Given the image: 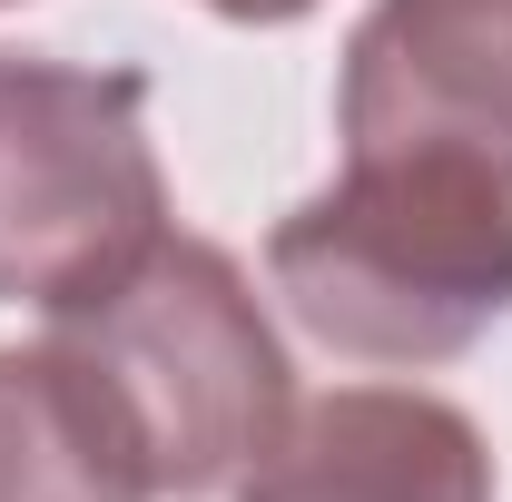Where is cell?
Returning <instances> with one entry per match:
<instances>
[{"label":"cell","instance_id":"cell-3","mask_svg":"<svg viewBox=\"0 0 512 502\" xmlns=\"http://www.w3.org/2000/svg\"><path fill=\"white\" fill-rule=\"evenodd\" d=\"M168 237L138 69L0 50V306L60 315Z\"/></svg>","mask_w":512,"mask_h":502},{"label":"cell","instance_id":"cell-8","mask_svg":"<svg viewBox=\"0 0 512 502\" xmlns=\"http://www.w3.org/2000/svg\"><path fill=\"white\" fill-rule=\"evenodd\" d=\"M0 10H10V0H0Z\"/></svg>","mask_w":512,"mask_h":502},{"label":"cell","instance_id":"cell-1","mask_svg":"<svg viewBox=\"0 0 512 502\" xmlns=\"http://www.w3.org/2000/svg\"><path fill=\"white\" fill-rule=\"evenodd\" d=\"M40 345L99 404L148 502L227 493L296 404V365L256 306L247 266L178 227L99 296L60 306Z\"/></svg>","mask_w":512,"mask_h":502},{"label":"cell","instance_id":"cell-7","mask_svg":"<svg viewBox=\"0 0 512 502\" xmlns=\"http://www.w3.org/2000/svg\"><path fill=\"white\" fill-rule=\"evenodd\" d=\"M217 20H247V30H286V20H306L316 0H207Z\"/></svg>","mask_w":512,"mask_h":502},{"label":"cell","instance_id":"cell-5","mask_svg":"<svg viewBox=\"0 0 512 502\" xmlns=\"http://www.w3.org/2000/svg\"><path fill=\"white\" fill-rule=\"evenodd\" d=\"M237 502H493L483 424L424 384H335L316 404H286Z\"/></svg>","mask_w":512,"mask_h":502},{"label":"cell","instance_id":"cell-4","mask_svg":"<svg viewBox=\"0 0 512 502\" xmlns=\"http://www.w3.org/2000/svg\"><path fill=\"white\" fill-rule=\"evenodd\" d=\"M345 158L444 148L512 178V0H375L335 89Z\"/></svg>","mask_w":512,"mask_h":502},{"label":"cell","instance_id":"cell-6","mask_svg":"<svg viewBox=\"0 0 512 502\" xmlns=\"http://www.w3.org/2000/svg\"><path fill=\"white\" fill-rule=\"evenodd\" d=\"M0 502H148L50 345H0Z\"/></svg>","mask_w":512,"mask_h":502},{"label":"cell","instance_id":"cell-2","mask_svg":"<svg viewBox=\"0 0 512 502\" xmlns=\"http://www.w3.org/2000/svg\"><path fill=\"white\" fill-rule=\"evenodd\" d=\"M266 276L325 355L453 365L512 315V178L444 148H375L276 217Z\"/></svg>","mask_w":512,"mask_h":502}]
</instances>
